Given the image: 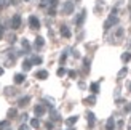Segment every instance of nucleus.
Masks as SVG:
<instances>
[{"instance_id": "f3484780", "label": "nucleus", "mask_w": 131, "mask_h": 130, "mask_svg": "<svg viewBox=\"0 0 131 130\" xmlns=\"http://www.w3.org/2000/svg\"><path fill=\"white\" fill-rule=\"evenodd\" d=\"M30 68H32L30 60H24V63H23V69H24V71H29Z\"/></svg>"}, {"instance_id": "6ab92c4d", "label": "nucleus", "mask_w": 131, "mask_h": 130, "mask_svg": "<svg viewBox=\"0 0 131 130\" xmlns=\"http://www.w3.org/2000/svg\"><path fill=\"white\" fill-rule=\"evenodd\" d=\"M30 63L32 64H42V58L40 56H34V58H30Z\"/></svg>"}, {"instance_id": "f8f14e48", "label": "nucleus", "mask_w": 131, "mask_h": 130, "mask_svg": "<svg viewBox=\"0 0 131 130\" xmlns=\"http://www.w3.org/2000/svg\"><path fill=\"white\" fill-rule=\"evenodd\" d=\"M85 16H86V11L83 10V11L80 13V15H78V18H77V21H75V23H77V26H82V23L85 21Z\"/></svg>"}, {"instance_id": "c756f323", "label": "nucleus", "mask_w": 131, "mask_h": 130, "mask_svg": "<svg viewBox=\"0 0 131 130\" xmlns=\"http://www.w3.org/2000/svg\"><path fill=\"white\" fill-rule=\"evenodd\" d=\"M69 77H70V79H75V77H77V72H75V71H69Z\"/></svg>"}, {"instance_id": "1a4fd4ad", "label": "nucleus", "mask_w": 131, "mask_h": 130, "mask_svg": "<svg viewBox=\"0 0 131 130\" xmlns=\"http://www.w3.org/2000/svg\"><path fill=\"white\" fill-rule=\"evenodd\" d=\"M61 35L66 37V39L70 37V29L67 27V26H61Z\"/></svg>"}, {"instance_id": "72a5a7b5", "label": "nucleus", "mask_w": 131, "mask_h": 130, "mask_svg": "<svg viewBox=\"0 0 131 130\" xmlns=\"http://www.w3.org/2000/svg\"><path fill=\"white\" fill-rule=\"evenodd\" d=\"M2 39H3V27L0 26V40H2Z\"/></svg>"}, {"instance_id": "ddd939ff", "label": "nucleus", "mask_w": 131, "mask_h": 130, "mask_svg": "<svg viewBox=\"0 0 131 130\" xmlns=\"http://www.w3.org/2000/svg\"><path fill=\"white\" fill-rule=\"evenodd\" d=\"M78 120V117L77 116H72V117H69V119H66V125H69V127H72L75 124V122Z\"/></svg>"}, {"instance_id": "c85d7f7f", "label": "nucleus", "mask_w": 131, "mask_h": 130, "mask_svg": "<svg viewBox=\"0 0 131 130\" xmlns=\"http://www.w3.org/2000/svg\"><path fill=\"white\" fill-rule=\"evenodd\" d=\"M48 13H50L51 16H54V15H56V10H54V6H50V10H48Z\"/></svg>"}, {"instance_id": "f704fd0d", "label": "nucleus", "mask_w": 131, "mask_h": 130, "mask_svg": "<svg viewBox=\"0 0 131 130\" xmlns=\"http://www.w3.org/2000/svg\"><path fill=\"white\" fill-rule=\"evenodd\" d=\"M2 74H3V69H2V68H0V76H2Z\"/></svg>"}, {"instance_id": "bb28decb", "label": "nucleus", "mask_w": 131, "mask_h": 130, "mask_svg": "<svg viewBox=\"0 0 131 130\" xmlns=\"http://www.w3.org/2000/svg\"><path fill=\"white\" fill-rule=\"evenodd\" d=\"M66 72H67V71H66L64 68H59V69H58V72H56V74H58V76H59V77H62V76H64Z\"/></svg>"}, {"instance_id": "e433bc0d", "label": "nucleus", "mask_w": 131, "mask_h": 130, "mask_svg": "<svg viewBox=\"0 0 131 130\" xmlns=\"http://www.w3.org/2000/svg\"><path fill=\"white\" fill-rule=\"evenodd\" d=\"M128 130H131V127H129V128H128Z\"/></svg>"}, {"instance_id": "9b49d317", "label": "nucleus", "mask_w": 131, "mask_h": 130, "mask_svg": "<svg viewBox=\"0 0 131 130\" xmlns=\"http://www.w3.org/2000/svg\"><path fill=\"white\" fill-rule=\"evenodd\" d=\"M29 101H30V96H24V98H21L18 101V105H19V108H24L29 105Z\"/></svg>"}, {"instance_id": "2eb2a0df", "label": "nucleus", "mask_w": 131, "mask_h": 130, "mask_svg": "<svg viewBox=\"0 0 131 130\" xmlns=\"http://www.w3.org/2000/svg\"><path fill=\"white\" fill-rule=\"evenodd\" d=\"M114 128H115V120H114V117H109L107 125H106V130H114Z\"/></svg>"}, {"instance_id": "423d86ee", "label": "nucleus", "mask_w": 131, "mask_h": 130, "mask_svg": "<svg viewBox=\"0 0 131 130\" xmlns=\"http://www.w3.org/2000/svg\"><path fill=\"white\" fill-rule=\"evenodd\" d=\"M86 119H88V127L93 128V125H94V119H96L94 114L91 113V111H88V113H86Z\"/></svg>"}, {"instance_id": "5701e85b", "label": "nucleus", "mask_w": 131, "mask_h": 130, "mask_svg": "<svg viewBox=\"0 0 131 130\" xmlns=\"http://www.w3.org/2000/svg\"><path fill=\"white\" fill-rule=\"evenodd\" d=\"M126 74H128V69H126V68H123V69L120 71V72H118V79H122V77H125Z\"/></svg>"}, {"instance_id": "20e7f679", "label": "nucleus", "mask_w": 131, "mask_h": 130, "mask_svg": "<svg viewBox=\"0 0 131 130\" xmlns=\"http://www.w3.org/2000/svg\"><path fill=\"white\" fill-rule=\"evenodd\" d=\"M34 113H35V116H37V117H40V116H43L45 113H47V109H45L42 105H37V106L34 108Z\"/></svg>"}, {"instance_id": "0eeeda50", "label": "nucleus", "mask_w": 131, "mask_h": 130, "mask_svg": "<svg viewBox=\"0 0 131 130\" xmlns=\"http://www.w3.org/2000/svg\"><path fill=\"white\" fill-rule=\"evenodd\" d=\"M83 103H85L86 106H93V105H96V96L91 95V96H88V98H85Z\"/></svg>"}, {"instance_id": "4468645a", "label": "nucleus", "mask_w": 131, "mask_h": 130, "mask_svg": "<svg viewBox=\"0 0 131 130\" xmlns=\"http://www.w3.org/2000/svg\"><path fill=\"white\" fill-rule=\"evenodd\" d=\"M43 45H45V39H43V37H40V35H38V37L35 39V47H37V48H42Z\"/></svg>"}, {"instance_id": "58836bf2", "label": "nucleus", "mask_w": 131, "mask_h": 130, "mask_svg": "<svg viewBox=\"0 0 131 130\" xmlns=\"http://www.w3.org/2000/svg\"><path fill=\"white\" fill-rule=\"evenodd\" d=\"M70 130H74V128H70Z\"/></svg>"}, {"instance_id": "aec40b11", "label": "nucleus", "mask_w": 131, "mask_h": 130, "mask_svg": "<svg viewBox=\"0 0 131 130\" xmlns=\"http://www.w3.org/2000/svg\"><path fill=\"white\" fill-rule=\"evenodd\" d=\"M129 60H131V53H123V55H122V61L128 63Z\"/></svg>"}, {"instance_id": "473e14b6", "label": "nucleus", "mask_w": 131, "mask_h": 130, "mask_svg": "<svg viewBox=\"0 0 131 130\" xmlns=\"http://www.w3.org/2000/svg\"><path fill=\"white\" fill-rule=\"evenodd\" d=\"M19 130H30V127L29 125H21V127H19Z\"/></svg>"}, {"instance_id": "a878e982", "label": "nucleus", "mask_w": 131, "mask_h": 130, "mask_svg": "<svg viewBox=\"0 0 131 130\" xmlns=\"http://www.w3.org/2000/svg\"><path fill=\"white\" fill-rule=\"evenodd\" d=\"M47 5H50V6H54V8H56V5H58V0H47Z\"/></svg>"}, {"instance_id": "f03ea898", "label": "nucleus", "mask_w": 131, "mask_h": 130, "mask_svg": "<svg viewBox=\"0 0 131 130\" xmlns=\"http://www.w3.org/2000/svg\"><path fill=\"white\" fill-rule=\"evenodd\" d=\"M29 24H30V29H35V31L40 27V21H38L37 16H30L29 18Z\"/></svg>"}, {"instance_id": "2f4dec72", "label": "nucleus", "mask_w": 131, "mask_h": 130, "mask_svg": "<svg viewBox=\"0 0 131 130\" xmlns=\"http://www.w3.org/2000/svg\"><path fill=\"white\" fill-rule=\"evenodd\" d=\"M47 128L48 130H53L54 127H53V122H47Z\"/></svg>"}, {"instance_id": "4c0bfd02", "label": "nucleus", "mask_w": 131, "mask_h": 130, "mask_svg": "<svg viewBox=\"0 0 131 130\" xmlns=\"http://www.w3.org/2000/svg\"><path fill=\"white\" fill-rule=\"evenodd\" d=\"M26 2H29V0H26Z\"/></svg>"}, {"instance_id": "7ed1b4c3", "label": "nucleus", "mask_w": 131, "mask_h": 130, "mask_svg": "<svg viewBox=\"0 0 131 130\" xmlns=\"http://www.w3.org/2000/svg\"><path fill=\"white\" fill-rule=\"evenodd\" d=\"M19 26H21V16L19 15H15L11 19V27L13 29H19Z\"/></svg>"}, {"instance_id": "6e6552de", "label": "nucleus", "mask_w": 131, "mask_h": 130, "mask_svg": "<svg viewBox=\"0 0 131 130\" xmlns=\"http://www.w3.org/2000/svg\"><path fill=\"white\" fill-rule=\"evenodd\" d=\"M35 77H37V79H40V80H45V79H47V77H48V72H47V71H37V72H35Z\"/></svg>"}, {"instance_id": "4be33fe9", "label": "nucleus", "mask_w": 131, "mask_h": 130, "mask_svg": "<svg viewBox=\"0 0 131 130\" xmlns=\"http://www.w3.org/2000/svg\"><path fill=\"white\" fill-rule=\"evenodd\" d=\"M21 43H23V48H24L26 51H27V50L30 48V47H29V42H27V40H26V39H23V40H21Z\"/></svg>"}, {"instance_id": "c9c22d12", "label": "nucleus", "mask_w": 131, "mask_h": 130, "mask_svg": "<svg viewBox=\"0 0 131 130\" xmlns=\"http://www.w3.org/2000/svg\"><path fill=\"white\" fill-rule=\"evenodd\" d=\"M129 90H131V83H129Z\"/></svg>"}, {"instance_id": "39448f33", "label": "nucleus", "mask_w": 131, "mask_h": 130, "mask_svg": "<svg viewBox=\"0 0 131 130\" xmlns=\"http://www.w3.org/2000/svg\"><path fill=\"white\" fill-rule=\"evenodd\" d=\"M62 11L66 13V15H70V13L74 11V3H72V2H66V3H64V10H62Z\"/></svg>"}, {"instance_id": "393cba45", "label": "nucleus", "mask_w": 131, "mask_h": 130, "mask_svg": "<svg viewBox=\"0 0 131 130\" xmlns=\"http://www.w3.org/2000/svg\"><path fill=\"white\" fill-rule=\"evenodd\" d=\"M8 117H10V119L16 117V109H10V111H8Z\"/></svg>"}, {"instance_id": "b1692460", "label": "nucleus", "mask_w": 131, "mask_h": 130, "mask_svg": "<svg viewBox=\"0 0 131 130\" xmlns=\"http://www.w3.org/2000/svg\"><path fill=\"white\" fill-rule=\"evenodd\" d=\"M13 3V0H2V3H0V6H10Z\"/></svg>"}, {"instance_id": "dca6fc26", "label": "nucleus", "mask_w": 131, "mask_h": 130, "mask_svg": "<svg viewBox=\"0 0 131 130\" xmlns=\"http://www.w3.org/2000/svg\"><path fill=\"white\" fill-rule=\"evenodd\" d=\"M90 88H91V92H93V93H97V92H99V83H97V82H93V83L90 85Z\"/></svg>"}, {"instance_id": "412c9836", "label": "nucleus", "mask_w": 131, "mask_h": 130, "mask_svg": "<svg viewBox=\"0 0 131 130\" xmlns=\"http://www.w3.org/2000/svg\"><path fill=\"white\" fill-rule=\"evenodd\" d=\"M50 114H51V119H53V120H59V119H61V117H59V114H58L54 109H53V111H51Z\"/></svg>"}, {"instance_id": "f257e3e1", "label": "nucleus", "mask_w": 131, "mask_h": 130, "mask_svg": "<svg viewBox=\"0 0 131 130\" xmlns=\"http://www.w3.org/2000/svg\"><path fill=\"white\" fill-rule=\"evenodd\" d=\"M118 23V16H117V10H112V15L107 18V21L104 23V29H109Z\"/></svg>"}, {"instance_id": "7c9ffc66", "label": "nucleus", "mask_w": 131, "mask_h": 130, "mask_svg": "<svg viewBox=\"0 0 131 130\" xmlns=\"http://www.w3.org/2000/svg\"><path fill=\"white\" fill-rule=\"evenodd\" d=\"M66 58H67V53H62V55H61V60H59V61H61V64H64V63H66Z\"/></svg>"}, {"instance_id": "cd10ccee", "label": "nucleus", "mask_w": 131, "mask_h": 130, "mask_svg": "<svg viewBox=\"0 0 131 130\" xmlns=\"http://www.w3.org/2000/svg\"><path fill=\"white\" fill-rule=\"evenodd\" d=\"M6 127H8V122H6V120H2V122H0V130H5Z\"/></svg>"}, {"instance_id": "a211bd4d", "label": "nucleus", "mask_w": 131, "mask_h": 130, "mask_svg": "<svg viewBox=\"0 0 131 130\" xmlns=\"http://www.w3.org/2000/svg\"><path fill=\"white\" fill-rule=\"evenodd\" d=\"M30 127L38 128V127H40V120H38L37 117H35V119H32V120H30Z\"/></svg>"}, {"instance_id": "9d476101", "label": "nucleus", "mask_w": 131, "mask_h": 130, "mask_svg": "<svg viewBox=\"0 0 131 130\" xmlns=\"http://www.w3.org/2000/svg\"><path fill=\"white\" fill-rule=\"evenodd\" d=\"M13 80H15L16 85H18V83H23V82L26 80V76H24V74H16L15 77H13Z\"/></svg>"}]
</instances>
